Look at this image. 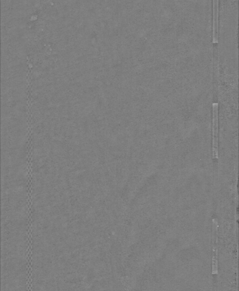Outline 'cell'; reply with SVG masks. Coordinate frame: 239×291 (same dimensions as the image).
Returning <instances> with one entry per match:
<instances>
[{
  "mask_svg": "<svg viewBox=\"0 0 239 291\" xmlns=\"http://www.w3.org/2000/svg\"><path fill=\"white\" fill-rule=\"evenodd\" d=\"M218 103L213 104V156L215 160L219 158L218 153Z\"/></svg>",
  "mask_w": 239,
  "mask_h": 291,
  "instance_id": "1",
  "label": "cell"
},
{
  "mask_svg": "<svg viewBox=\"0 0 239 291\" xmlns=\"http://www.w3.org/2000/svg\"><path fill=\"white\" fill-rule=\"evenodd\" d=\"M219 0H213V43H218Z\"/></svg>",
  "mask_w": 239,
  "mask_h": 291,
  "instance_id": "2",
  "label": "cell"
}]
</instances>
